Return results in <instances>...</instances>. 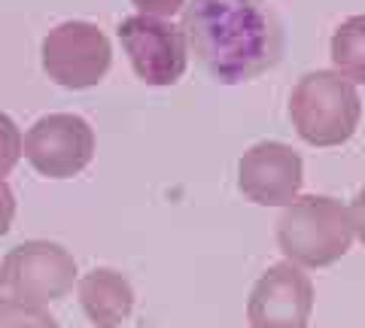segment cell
<instances>
[{"instance_id":"1","label":"cell","mask_w":365,"mask_h":328,"mask_svg":"<svg viewBox=\"0 0 365 328\" xmlns=\"http://www.w3.org/2000/svg\"><path fill=\"white\" fill-rule=\"evenodd\" d=\"M180 28L189 52L222 85L250 83L283 52V25L265 0H192Z\"/></svg>"},{"instance_id":"2","label":"cell","mask_w":365,"mask_h":328,"mask_svg":"<svg viewBox=\"0 0 365 328\" xmlns=\"http://www.w3.org/2000/svg\"><path fill=\"white\" fill-rule=\"evenodd\" d=\"M350 210L329 195H299L277 219V246L299 268H329L353 246Z\"/></svg>"},{"instance_id":"3","label":"cell","mask_w":365,"mask_h":328,"mask_svg":"<svg viewBox=\"0 0 365 328\" xmlns=\"http://www.w3.org/2000/svg\"><path fill=\"white\" fill-rule=\"evenodd\" d=\"M289 119L311 146H341L359 128L362 100L356 85L335 70H311L289 95Z\"/></svg>"},{"instance_id":"4","label":"cell","mask_w":365,"mask_h":328,"mask_svg":"<svg viewBox=\"0 0 365 328\" xmlns=\"http://www.w3.org/2000/svg\"><path fill=\"white\" fill-rule=\"evenodd\" d=\"M40 61L64 88H91L107 76L113 61V46L107 33L95 21L67 18L55 25L40 43Z\"/></svg>"},{"instance_id":"5","label":"cell","mask_w":365,"mask_h":328,"mask_svg":"<svg viewBox=\"0 0 365 328\" xmlns=\"http://www.w3.org/2000/svg\"><path fill=\"white\" fill-rule=\"evenodd\" d=\"M21 155L40 176L71 179L95 158V131L76 112H49L21 137Z\"/></svg>"},{"instance_id":"6","label":"cell","mask_w":365,"mask_h":328,"mask_svg":"<svg viewBox=\"0 0 365 328\" xmlns=\"http://www.w3.org/2000/svg\"><path fill=\"white\" fill-rule=\"evenodd\" d=\"M4 286L31 304L61 301L76 282V258L55 240H25L4 258Z\"/></svg>"},{"instance_id":"7","label":"cell","mask_w":365,"mask_h":328,"mask_svg":"<svg viewBox=\"0 0 365 328\" xmlns=\"http://www.w3.org/2000/svg\"><path fill=\"white\" fill-rule=\"evenodd\" d=\"M119 40L134 73L146 85H174L186 73L189 46L182 28L168 18L128 16L119 21Z\"/></svg>"},{"instance_id":"8","label":"cell","mask_w":365,"mask_h":328,"mask_svg":"<svg viewBox=\"0 0 365 328\" xmlns=\"http://www.w3.org/2000/svg\"><path fill=\"white\" fill-rule=\"evenodd\" d=\"M302 183L304 164L289 143L259 140L237 162V186L259 207H289Z\"/></svg>"},{"instance_id":"9","label":"cell","mask_w":365,"mask_h":328,"mask_svg":"<svg viewBox=\"0 0 365 328\" xmlns=\"http://www.w3.org/2000/svg\"><path fill=\"white\" fill-rule=\"evenodd\" d=\"M314 313V282L299 265L277 262L256 280L247 301L250 328H304Z\"/></svg>"},{"instance_id":"10","label":"cell","mask_w":365,"mask_h":328,"mask_svg":"<svg viewBox=\"0 0 365 328\" xmlns=\"http://www.w3.org/2000/svg\"><path fill=\"white\" fill-rule=\"evenodd\" d=\"M76 295L95 328H116L134 310V286L113 268H91L83 274L76 280Z\"/></svg>"},{"instance_id":"11","label":"cell","mask_w":365,"mask_h":328,"mask_svg":"<svg viewBox=\"0 0 365 328\" xmlns=\"http://www.w3.org/2000/svg\"><path fill=\"white\" fill-rule=\"evenodd\" d=\"M329 55L335 73L350 79L353 85L365 83V16H350L341 21L329 43Z\"/></svg>"},{"instance_id":"12","label":"cell","mask_w":365,"mask_h":328,"mask_svg":"<svg viewBox=\"0 0 365 328\" xmlns=\"http://www.w3.org/2000/svg\"><path fill=\"white\" fill-rule=\"evenodd\" d=\"M0 328H58V322L43 304L0 298Z\"/></svg>"},{"instance_id":"13","label":"cell","mask_w":365,"mask_h":328,"mask_svg":"<svg viewBox=\"0 0 365 328\" xmlns=\"http://www.w3.org/2000/svg\"><path fill=\"white\" fill-rule=\"evenodd\" d=\"M21 158V131L13 122V116H6L0 110V179H4Z\"/></svg>"},{"instance_id":"14","label":"cell","mask_w":365,"mask_h":328,"mask_svg":"<svg viewBox=\"0 0 365 328\" xmlns=\"http://www.w3.org/2000/svg\"><path fill=\"white\" fill-rule=\"evenodd\" d=\"M137 6V16H150V18H170L177 16L186 0H131Z\"/></svg>"},{"instance_id":"15","label":"cell","mask_w":365,"mask_h":328,"mask_svg":"<svg viewBox=\"0 0 365 328\" xmlns=\"http://www.w3.org/2000/svg\"><path fill=\"white\" fill-rule=\"evenodd\" d=\"M13 219H16V195L6 179H0V237L9 231Z\"/></svg>"},{"instance_id":"16","label":"cell","mask_w":365,"mask_h":328,"mask_svg":"<svg viewBox=\"0 0 365 328\" xmlns=\"http://www.w3.org/2000/svg\"><path fill=\"white\" fill-rule=\"evenodd\" d=\"M350 222H353V234L359 237L365 243V189H359L356 195H353V203H350Z\"/></svg>"},{"instance_id":"17","label":"cell","mask_w":365,"mask_h":328,"mask_svg":"<svg viewBox=\"0 0 365 328\" xmlns=\"http://www.w3.org/2000/svg\"><path fill=\"white\" fill-rule=\"evenodd\" d=\"M0 289H4V268H0Z\"/></svg>"}]
</instances>
